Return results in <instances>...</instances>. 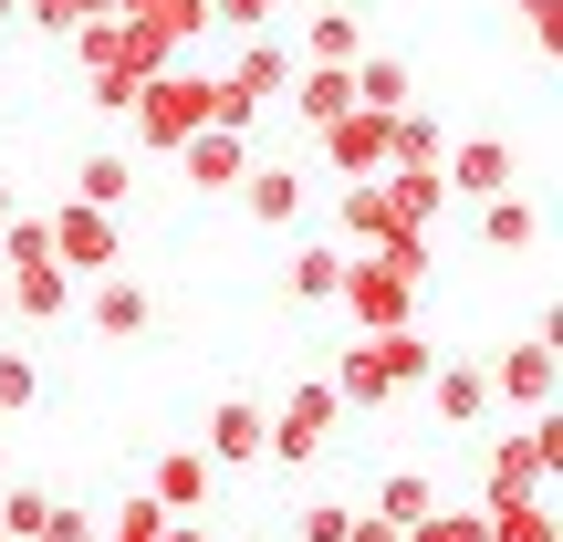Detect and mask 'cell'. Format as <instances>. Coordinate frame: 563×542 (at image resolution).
<instances>
[{
  "label": "cell",
  "mask_w": 563,
  "mask_h": 542,
  "mask_svg": "<svg viewBox=\"0 0 563 542\" xmlns=\"http://www.w3.org/2000/svg\"><path fill=\"white\" fill-rule=\"evenodd\" d=\"M428 230H397V241L376 251H344V281H334V313L355 323V334H397V323H418V292H428Z\"/></svg>",
  "instance_id": "cell-1"
},
{
  "label": "cell",
  "mask_w": 563,
  "mask_h": 542,
  "mask_svg": "<svg viewBox=\"0 0 563 542\" xmlns=\"http://www.w3.org/2000/svg\"><path fill=\"white\" fill-rule=\"evenodd\" d=\"M282 95H292V42L251 32V42H241V63H230L220 84H209V125L251 136V115H262V104H282Z\"/></svg>",
  "instance_id": "cell-2"
},
{
  "label": "cell",
  "mask_w": 563,
  "mask_h": 542,
  "mask_svg": "<svg viewBox=\"0 0 563 542\" xmlns=\"http://www.w3.org/2000/svg\"><path fill=\"white\" fill-rule=\"evenodd\" d=\"M334 428H344V397L323 376H302L282 407H262V460H282V469H313L323 449H334Z\"/></svg>",
  "instance_id": "cell-3"
},
{
  "label": "cell",
  "mask_w": 563,
  "mask_h": 542,
  "mask_svg": "<svg viewBox=\"0 0 563 542\" xmlns=\"http://www.w3.org/2000/svg\"><path fill=\"white\" fill-rule=\"evenodd\" d=\"M125 125H136V146L178 157V146L209 125V74H178V63H167V74H146V84H136V104H125Z\"/></svg>",
  "instance_id": "cell-4"
},
{
  "label": "cell",
  "mask_w": 563,
  "mask_h": 542,
  "mask_svg": "<svg viewBox=\"0 0 563 542\" xmlns=\"http://www.w3.org/2000/svg\"><path fill=\"white\" fill-rule=\"evenodd\" d=\"M553 460H563V428H553V418H522L501 449H490L481 501H543V490H553Z\"/></svg>",
  "instance_id": "cell-5"
},
{
  "label": "cell",
  "mask_w": 563,
  "mask_h": 542,
  "mask_svg": "<svg viewBox=\"0 0 563 542\" xmlns=\"http://www.w3.org/2000/svg\"><path fill=\"white\" fill-rule=\"evenodd\" d=\"M42 230H53V262L74 272V281H95V272H125V230H115V209H84V199H63Z\"/></svg>",
  "instance_id": "cell-6"
},
{
  "label": "cell",
  "mask_w": 563,
  "mask_h": 542,
  "mask_svg": "<svg viewBox=\"0 0 563 542\" xmlns=\"http://www.w3.org/2000/svg\"><path fill=\"white\" fill-rule=\"evenodd\" d=\"M84 292V323H95L104 344H136L146 323H157V292H146L136 272H95V281H74Z\"/></svg>",
  "instance_id": "cell-7"
},
{
  "label": "cell",
  "mask_w": 563,
  "mask_h": 542,
  "mask_svg": "<svg viewBox=\"0 0 563 542\" xmlns=\"http://www.w3.org/2000/svg\"><path fill=\"white\" fill-rule=\"evenodd\" d=\"M209 490H220V469H209L199 449H157V460H146V501H157L167 522H209Z\"/></svg>",
  "instance_id": "cell-8"
},
{
  "label": "cell",
  "mask_w": 563,
  "mask_h": 542,
  "mask_svg": "<svg viewBox=\"0 0 563 542\" xmlns=\"http://www.w3.org/2000/svg\"><path fill=\"white\" fill-rule=\"evenodd\" d=\"M439 188L449 199H501V188H522V157H511L501 136H470V146L439 157Z\"/></svg>",
  "instance_id": "cell-9"
},
{
  "label": "cell",
  "mask_w": 563,
  "mask_h": 542,
  "mask_svg": "<svg viewBox=\"0 0 563 542\" xmlns=\"http://www.w3.org/2000/svg\"><path fill=\"white\" fill-rule=\"evenodd\" d=\"M199 460L220 469V480H230V469H262V407H251V397H220V407H209V428H199Z\"/></svg>",
  "instance_id": "cell-10"
},
{
  "label": "cell",
  "mask_w": 563,
  "mask_h": 542,
  "mask_svg": "<svg viewBox=\"0 0 563 542\" xmlns=\"http://www.w3.org/2000/svg\"><path fill=\"white\" fill-rule=\"evenodd\" d=\"M323 157H334V178H344V188L386 178V115H376V104H355V115H334V125H323Z\"/></svg>",
  "instance_id": "cell-11"
},
{
  "label": "cell",
  "mask_w": 563,
  "mask_h": 542,
  "mask_svg": "<svg viewBox=\"0 0 563 542\" xmlns=\"http://www.w3.org/2000/svg\"><path fill=\"white\" fill-rule=\"evenodd\" d=\"M490 397H511L522 418H553V334H522L501 365H490Z\"/></svg>",
  "instance_id": "cell-12"
},
{
  "label": "cell",
  "mask_w": 563,
  "mask_h": 542,
  "mask_svg": "<svg viewBox=\"0 0 563 542\" xmlns=\"http://www.w3.org/2000/svg\"><path fill=\"white\" fill-rule=\"evenodd\" d=\"M428 407H439V428H481L490 418V365L439 355V365H428Z\"/></svg>",
  "instance_id": "cell-13"
},
{
  "label": "cell",
  "mask_w": 563,
  "mask_h": 542,
  "mask_svg": "<svg viewBox=\"0 0 563 542\" xmlns=\"http://www.w3.org/2000/svg\"><path fill=\"white\" fill-rule=\"evenodd\" d=\"M439 157H449L439 115H428V104H397V115H386V178H428Z\"/></svg>",
  "instance_id": "cell-14"
},
{
  "label": "cell",
  "mask_w": 563,
  "mask_h": 542,
  "mask_svg": "<svg viewBox=\"0 0 563 542\" xmlns=\"http://www.w3.org/2000/svg\"><path fill=\"white\" fill-rule=\"evenodd\" d=\"M282 104L323 136L334 115H355V74H344V63H292V95H282Z\"/></svg>",
  "instance_id": "cell-15"
},
{
  "label": "cell",
  "mask_w": 563,
  "mask_h": 542,
  "mask_svg": "<svg viewBox=\"0 0 563 542\" xmlns=\"http://www.w3.org/2000/svg\"><path fill=\"white\" fill-rule=\"evenodd\" d=\"M481 251H490V262H501V251H543V199H532V188L481 199Z\"/></svg>",
  "instance_id": "cell-16"
},
{
  "label": "cell",
  "mask_w": 563,
  "mask_h": 542,
  "mask_svg": "<svg viewBox=\"0 0 563 542\" xmlns=\"http://www.w3.org/2000/svg\"><path fill=\"white\" fill-rule=\"evenodd\" d=\"M178 167H188V188H241V178H251V136H230V125H199V136L178 146Z\"/></svg>",
  "instance_id": "cell-17"
},
{
  "label": "cell",
  "mask_w": 563,
  "mask_h": 542,
  "mask_svg": "<svg viewBox=\"0 0 563 542\" xmlns=\"http://www.w3.org/2000/svg\"><path fill=\"white\" fill-rule=\"evenodd\" d=\"M334 230H344V251L397 241V209H386V188H376V178H365V188H334Z\"/></svg>",
  "instance_id": "cell-18"
},
{
  "label": "cell",
  "mask_w": 563,
  "mask_h": 542,
  "mask_svg": "<svg viewBox=\"0 0 563 542\" xmlns=\"http://www.w3.org/2000/svg\"><path fill=\"white\" fill-rule=\"evenodd\" d=\"M241 199H251V220H262V230H292L313 188H302V167H251V178H241Z\"/></svg>",
  "instance_id": "cell-19"
},
{
  "label": "cell",
  "mask_w": 563,
  "mask_h": 542,
  "mask_svg": "<svg viewBox=\"0 0 563 542\" xmlns=\"http://www.w3.org/2000/svg\"><path fill=\"white\" fill-rule=\"evenodd\" d=\"M0 281H11V313H21V323H63V313H74V272H63V262L0 272Z\"/></svg>",
  "instance_id": "cell-20"
},
{
  "label": "cell",
  "mask_w": 563,
  "mask_h": 542,
  "mask_svg": "<svg viewBox=\"0 0 563 542\" xmlns=\"http://www.w3.org/2000/svg\"><path fill=\"white\" fill-rule=\"evenodd\" d=\"M334 281H344V241H334V230L282 262V292H292V302H334Z\"/></svg>",
  "instance_id": "cell-21"
},
{
  "label": "cell",
  "mask_w": 563,
  "mask_h": 542,
  "mask_svg": "<svg viewBox=\"0 0 563 542\" xmlns=\"http://www.w3.org/2000/svg\"><path fill=\"white\" fill-rule=\"evenodd\" d=\"M74 199L84 209H125L136 199V157H125V146H95V157L74 167Z\"/></svg>",
  "instance_id": "cell-22"
},
{
  "label": "cell",
  "mask_w": 563,
  "mask_h": 542,
  "mask_svg": "<svg viewBox=\"0 0 563 542\" xmlns=\"http://www.w3.org/2000/svg\"><path fill=\"white\" fill-rule=\"evenodd\" d=\"M365 344H376V365H386V386H397V397H418L428 365H439V344H428L418 323H397V334H365Z\"/></svg>",
  "instance_id": "cell-23"
},
{
  "label": "cell",
  "mask_w": 563,
  "mask_h": 542,
  "mask_svg": "<svg viewBox=\"0 0 563 542\" xmlns=\"http://www.w3.org/2000/svg\"><path fill=\"white\" fill-rule=\"evenodd\" d=\"M365 53V11H313L292 42V63H355Z\"/></svg>",
  "instance_id": "cell-24"
},
{
  "label": "cell",
  "mask_w": 563,
  "mask_h": 542,
  "mask_svg": "<svg viewBox=\"0 0 563 542\" xmlns=\"http://www.w3.org/2000/svg\"><path fill=\"white\" fill-rule=\"evenodd\" d=\"M344 74H355V104H376V115H397V104L418 95V74H407L397 53H355V63H344Z\"/></svg>",
  "instance_id": "cell-25"
},
{
  "label": "cell",
  "mask_w": 563,
  "mask_h": 542,
  "mask_svg": "<svg viewBox=\"0 0 563 542\" xmlns=\"http://www.w3.org/2000/svg\"><path fill=\"white\" fill-rule=\"evenodd\" d=\"M323 386H334V397L344 407H386V397H397V386H386V365H376V344H344V355H334V376H323Z\"/></svg>",
  "instance_id": "cell-26"
},
{
  "label": "cell",
  "mask_w": 563,
  "mask_h": 542,
  "mask_svg": "<svg viewBox=\"0 0 563 542\" xmlns=\"http://www.w3.org/2000/svg\"><path fill=\"white\" fill-rule=\"evenodd\" d=\"M481 532L490 542H563L553 532V490H543V501H481Z\"/></svg>",
  "instance_id": "cell-27"
},
{
  "label": "cell",
  "mask_w": 563,
  "mask_h": 542,
  "mask_svg": "<svg viewBox=\"0 0 563 542\" xmlns=\"http://www.w3.org/2000/svg\"><path fill=\"white\" fill-rule=\"evenodd\" d=\"M428 511H439V480H428V469H386L376 480V522H428Z\"/></svg>",
  "instance_id": "cell-28"
},
{
  "label": "cell",
  "mask_w": 563,
  "mask_h": 542,
  "mask_svg": "<svg viewBox=\"0 0 563 542\" xmlns=\"http://www.w3.org/2000/svg\"><path fill=\"white\" fill-rule=\"evenodd\" d=\"M42 522H53V490L0 480V542H42Z\"/></svg>",
  "instance_id": "cell-29"
},
{
  "label": "cell",
  "mask_w": 563,
  "mask_h": 542,
  "mask_svg": "<svg viewBox=\"0 0 563 542\" xmlns=\"http://www.w3.org/2000/svg\"><path fill=\"white\" fill-rule=\"evenodd\" d=\"M0 262H11V272H42V262H53V230H42L32 209H11V220H0Z\"/></svg>",
  "instance_id": "cell-30"
},
{
  "label": "cell",
  "mask_w": 563,
  "mask_h": 542,
  "mask_svg": "<svg viewBox=\"0 0 563 542\" xmlns=\"http://www.w3.org/2000/svg\"><path fill=\"white\" fill-rule=\"evenodd\" d=\"M95 11H115V0H21V21H32V32H53V42H74Z\"/></svg>",
  "instance_id": "cell-31"
},
{
  "label": "cell",
  "mask_w": 563,
  "mask_h": 542,
  "mask_svg": "<svg viewBox=\"0 0 563 542\" xmlns=\"http://www.w3.org/2000/svg\"><path fill=\"white\" fill-rule=\"evenodd\" d=\"M157 532H167V511L136 490V501H115V511H104V532H95V542H157Z\"/></svg>",
  "instance_id": "cell-32"
},
{
  "label": "cell",
  "mask_w": 563,
  "mask_h": 542,
  "mask_svg": "<svg viewBox=\"0 0 563 542\" xmlns=\"http://www.w3.org/2000/svg\"><path fill=\"white\" fill-rule=\"evenodd\" d=\"M407 542H490V532H481V501H470V511H449V501H439L428 522H407Z\"/></svg>",
  "instance_id": "cell-33"
},
{
  "label": "cell",
  "mask_w": 563,
  "mask_h": 542,
  "mask_svg": "<svg viewBox=\"0 0 563 542\" xmlns=\"http://www.w3.org/2000/svg\"><path fill=\"white\" fill-rule=\"evenodd\" d=\"M21 407H42V365L32 355H0V418H21Z\"/></svg>",
  "instance_id": "cell-34"
},
{
  "label": "cell",
  "mask_w": 563,
  "mask_h": 542,
  "mask_svg": "<svg viewBox=\"0 0 563 542\" xmlns=\"http://www.w3.org/2000/svg\"><path fill=\"white\" fill-rule=\"evenodd\" d=\"M344 532H355V511H344V501H302L292 511V542H344Z\"/></svg>",
  "instance_id": "cell-35"
},
{
  "label": "cell",
  "mask_w": 563,
  "mask_h": 542,
  "mask_svg": "<svg viewBox=\"0 0 563 542\" xmlns=\"http://www.w3.org/2000/svg\"><path fill=\"white\" fill-rule=\"evenodd\" d=\"M199 11H209V21H230V32L251 42V32H272V11H282V0H199Z\"/></svg>",
  "instance_id": "cell-36"
},
{
  "label": "cell",
  "mask_w": 563,
  "mask_h": 542,
  "mask_svg": "<svg viewBox=\"0 0 563 542\" xmlns=\"http://www.w3.org/2000/svg\"><path fill=\"white\" fill-rule=\"evenodd\" d=\"M95 532L104 522H84V511H63V501H53V522H42V542H95Z\"/></svg>",
  "instance_id": "cell-37"
},
{
  "label": "cell",
  "mask_w": 563,
  "mask_h": 542,
  "mask_svg": "<svg viewBox=\"0 0 563 542\" xmlns=\"http://www.w3.org/2000/svg\"><path fill=\"white\" fill-rule=\"evenodd\" d=\"M344 542H407L397 522H376V511H355V532H344Z\"/></svg>",
  "instance_id": "cell-38"
},
{
  "label": "cell",
  "mask_w": 563,
  "mask_h": 542,
  "mask_svg": "<svg viewBox=\"0 0 563 542\" xmlns=\"http://www.w3.org/2000/svg\"><path fill=\"white\" fill-rule=\"evenodd\" d=\"M522 32H532V42H553V0H522Z\"/></svg>",
  "instance_id": "cell-39"
},
{
  "label": "cell",
  "mask_w": 563,
  "mask_h": 542,
  "mask_svg": "<svg viewBox=\"0 0 563 542\" xmlns=\"http://www.w3.org/2000/svg\"><path fill=\"white\" fill-rule=\"evenodd\" d=\"M157 542H209V522H167V532H157Z\"/></svg>",
  "instance_id": "cell-40"
},
{
  "label": "cell",
  "mask_w": 563,
  "mask_h": 542,
  "mask_svg": "<svg viewBox=\"0 0 563 542\" xmlns=\"http://www.w3.org/2000/svg\"><path fill=\"white\" fill-rule=\"evenodd\" d=\"M11 21H21V0H0V32H11Z\"/></svg>",
  "instance_id": "cell-41"
},
{
  "label": "cell",
  "mask_w": 563,
  "mask_h": 542,
  "mask_svg": "<svg viewBox=\"0 0 563 542\" xmlns=\"http://www.w3.org/2000/svg\"><path fill=\"white\" fill-rule=\"evenodd\" d=\"M11 209H21V199H11V178H0V220H11Z\"/></svg>",
  "instance_id": "cell-42"
},
{
  "label": "cell",
  "mask_w": 563,
  "mask_h": 542,
  "mask_svg": "<svg viewBox=\"0 0 563 542\" xmlns=\"http://www.w3.org/2000/svg\"><path fill=\"white\" fill-rule=\"evenodd\" d=\"M0 323H11V281H0Z\"/></svg>",
  "instance_id": "cell-43"
},
{
  "label": "cell",
  "mask_w": 563,
  "mask_h": 542,
  "mask_svg": "<svg viewBox=\"0 0 563 542\" xmlns=\"http://www.w3.org/2000/svg\"><path fill=\"white\" fill-rule=\"evenodd\" d=\"M323 11H365V0H323Z\"/></svg>",
  "instance_id": "cell-44"
}]
</instances>
